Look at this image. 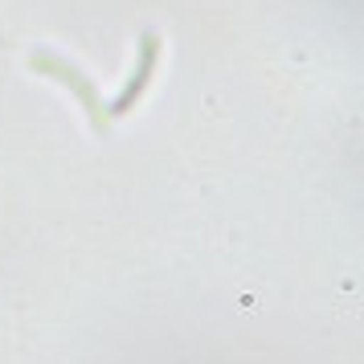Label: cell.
<instances>
[{
	"label": "cell",
	"instance_id": "cell-1",
	"mask_svg": "<svg viewBox=\"0 0 364 364\" xmlns=\"http://www.w3.org/2000/svg\"><path fill=\"white\" fill-rule=\"evenodd\" d=\"M29 70L46 74V78H58V82L66 86L74 99L82 102V111H86V119H90V127H95L99 135L111 132V115H107V107H102L99 86L90 82V78H86V74L74 66V62H66V58H58V53H50V50H33V53H29Z\"/></svg>",
	"mask_w": 364,
	"mask_h": 364
},
{
	"label": "cell",
	"instance_id": "cell-2",
	"mask_svg": "<svg viewBox=\"0 0 364 364\" xmlns=\"http://www.w3.org/2000/svg\"><path fill=\"white\" fill-rule=\"evenodd\" d=\"M160 33L156 29H144L139 33V46H135V70H132V78L123 82V90H119V99L107 107V115L111 119H123V115H132L135 111V102L144 99V90L151 86V78H156V66H160Z\"/></svg>",
	"mask_w": 364,
	"mask_h": 364
}]
</instances>
